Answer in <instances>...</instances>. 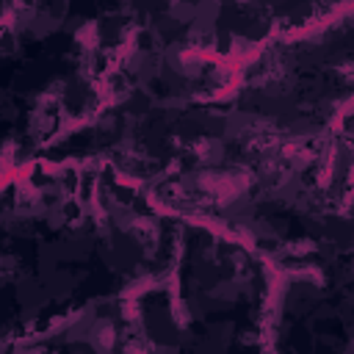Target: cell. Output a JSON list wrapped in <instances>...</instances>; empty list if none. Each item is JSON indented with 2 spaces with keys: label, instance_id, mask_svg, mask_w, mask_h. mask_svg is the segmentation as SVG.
<instances>
[{
  "label": "cell",
  "instance_id": "obj_1",
  "mask_svg": "<svg viewBox=\"0 0 354 354\" xmlns=\"http://www.w3.org/2000/svg\"><path fill=\"white\" fill-rule=\"evenodd\" d=\"M180 218L100 160H33L0 180V354L169 271Z\"/></svg>",
  "mask_w": 354,
  "mask_h": 354
},
{
  "label": "cell",
  "instance_id": "obj_2",
  "mask_svg": "<svg viewBox=\"0 0 354 354\" xmlns=\"http://www.w3.org/2000/svg\"><path fill=\"white\" fill-rule=\"evenodd\" d=\"M274 282L271 263L246 243L180 221L166 274L75 313L25 354H271Z\"/></svg>",
  "mask_w": 354,
  "mask_h": 354
},
{
  "label": "cell",
  "instance_id": "obj_3",
  "mask_svg": "<svg viewBox=\"0 0 354 354\" xmlns=\"http://www.w3.org/2000/svg\"><path fill=\"white\" fill-rule=\"evenodd\" d=\"M105 6L0 3V180L100 111Z\"/></svg>",
  "mask_w": 354,
  "mask_h": 354
},
{
  "label": "cell",
  "instance_id": "obj_4",
  "mask_svg": "<svg viewBox=\"0 0 354 354\" xmlns=\"http://www.w3.org/2000/svg\"><path fill=\"white\" fill-rule=\"evenodd\" d=\"M266 337L271 354H348L351 257L277 271Z\"/></svg>",
  "mask_w": 354,
  "mask_h": 354
}]
</instances>
